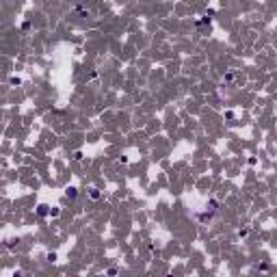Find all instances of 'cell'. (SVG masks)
Segmentation results:
<instances>
[{
  "label": "cell",
  "mask_w": 277,
  "mask_h": 277,
  "mask_svg": "<svg viewBox=\"0 0 277 277\" xmlns=\"http://www.w3.org/2000/svg\"><path fill=\"white\" fill-rule=\"evenodd\" d=\"M67 197H76V188H69V190H67Z\"/></svg>",
  "instance_id": "2"
},
{
  "label": "cell",
  "mask_w": 277,
  "mask_h": 277,
  "mask_svg": "<svg viewBox=\"0 0 277 277\" xmlns=\"http://www.w3.org/2000/svg\"><path fill=\"white\" fill-rule=\"evenodd\" d=\"M37 212H39L41 217H44V214H48V206H39V210H37Z\"/></svg>",
  "instance_id": "1"
}]
</instances>
